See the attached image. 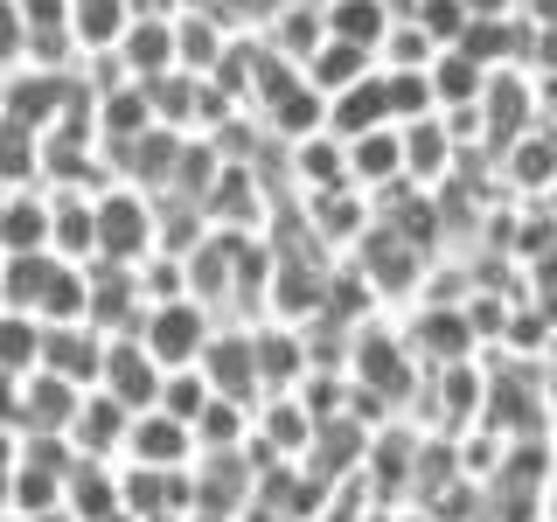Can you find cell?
<instances>
[{
  "label": "cell",
  "instance_id": "45",
  "mask_svg": "<svg viewBox=\"0 0 557 522\" xmlns=\"http://www.w3.org/2000/svg\"><path fill=\"white\" fill-rule=\"evenodd\" d=\"M460 8H467V28H474V22H516L522 0H460Z\"/></svg>",
  "mask_w": 557,
  "mask_h": 522
},
{
  "label": "cell",
  "instance_id": "37",
  "mask_svg": "<svg viewBox=\"0 0 557 522\" xmlns=\"http://www.w3.org/2000/svg\"><path fill=\"white\" fill-rule=\"evenodd\" d=\"M0 182L8 188H42V133L0 112Z\"/></svg>",
  "mask_w": 557,
  "mask_h": 522
},
{
  "label": "cell",
  "instance_id": "42",
  "mask_svg": "<svg viewBox=\"0 0 557 522\" xmlns=\"http://www.w3.org/2000/svg\"><path fill=\"white\" fill-rule=\"evenodd\" d=\"M383 84H391V119H397V126H411V119L440 112V98H432V77H425V70H383Z\"/></svg>",
  "mask_w": 557,
  "mask_h": 522
},
{
  "label": "cell",
  "instance_id": "50",
  "mask_svg": "<svg viewBox=\"0 0 557 522\" xmlns=\"http://www.w3.org/2000/svg\"><path fill=\"white\" fill-rule=\"evenodd\" d=\"M544 209H550V223H557V188H550V196H544Z\"/></svg>",
  "mask_w": 557,
  "mask_h": 522
},
{
  "label": "cell",
  "instance_id": "30",
  "mask_svg": "<svg viewBox=\"0 0 557 522\" xmlns=\"http://www.w3.org/2000/svg\"><path fill=\"white\" fill-rule=\"evenodd\" d=\"M49 202H57V237H49V251L70 258V265H91L98 258V196L49 188Z\"/></svg>",
  "mask_w": 557,
  "mask_h": 522
},
{
  "label": "cell",
  "instance_id": "6",
  "mask_svg": "<svg viewBox=\"0 0 557 522\" xmlns=\"http://www.w3.org/2000/svg\"><path fill=\"white\" fill-rule=\"evenodd\" d=\"M313 439H321V418L300 405V390H278V397L258 405V432H251L244 452H251V467L265 474V467H278V460H307Z\"/></svg>",
  "mask_w": 557,
  "mask_h": 522
},
{
  "label": "cell",
  "instance_id": "28",
  "mask_svg": "<svg viewBox=\"0 0 557 522\" xmlns=\"http://www.w3.org/2000/svg\"><path fill=\"white\" fill-rule=\"evenodd\" d=\"M432 98H440V112H474V104L487 98V77H495V70H487L474 49H440V57H432Z\"/></svg>",
  "mask_w": 557,
  "mask_h": 522
},
{
  "label": "cell",
  "instance_id": "33",
  "mask_svg": "<svg viewBox=\"0 0 557 522\" xmlns=\"http://www.w3.org/2000/svg\"><path fill=\"white\" fill-rule=\"evenodd\" d=\"M63 509L77 522L112 515L119 509V460H84L77 452V467H70V481H63Z\"/></svg>",
  "mask_w": 557,
  "mask_h": 522
},
{
  "label": "cell",
  "instance_id": "18",
  "mask_svg": "<svg viewBox=\"0 0 557 522\" xmlns=\"http://www.w3.org/2000/svg\"><path fill=\"white\" fill-rule=\"evenodd\" d=\"M251 501H258L251 452H202V460H196V509H209V515H244Z\"/></svg>",
  "mask_w": 557,
  "mask_h": 522
},
{
  "label": "cell",
  "instance_id": "14",
  "mask_svg": "<svg viewBox=\"0 0 557 522\" xmlns=\"http://www.w3.org/2000/svg\"><path fill=\"white\" fill-rule=\"evenodd\" d=\"M91 272V313L84 321L98 327V335H139V321H147V293H139V265H84Z\"/></svg>",
  "mask_w": 557,
  "mask_h": 522
},
{
  "label": "cell",
  "instance_id": "20",
  "mask_svg": "<svg viewBox=\"0 0 557 522\" xmlns=\"http://www.w3.org/2000/svg\"><path fill=\"white\" fill-rule=\"evenodd\" d=\"M133 418L119 397H104V390H84V405H77V425H70V446L84 452V460H126V432H133Z\"/></svg>",
  "mask_w": 557,
  "mask_h": 522
},
{
  "label": "cell",
  "instance_id": "35",
  "mask_svg": "<svg viewBox=\"0 0 557 522\" xmlns=\"http://www.w3.org/2000/svg\"><path fill=\"white\" fill-rule=\"evenodd\" d=\"M258 432V405H237V397H209V411L196 418V446L202 452H244Z\"/></svg>",
  "mask_w": 557,
  "mask_h": 522
},
{
  "label": "cell",
  "instance_id": "43",
  "mask_svg": "<svg viewBox=\"0 0 557 522\" xmlns=\"http://www.w3.org/2000/svg\"><path fill=\"white\" fill-rule=\"evenodd\" d=\"M28 63V22H22V0H0V77Z\"/></svg>",
  "mask_w": 557,
  "mask_h": 522
},
{
  "label": "cell",
  "instance_id": "5",
  "mask_svg": "<svg viewBox=\"0 0 557 522\" xmlns=\"http://www.w3.org/2000/svg\"><path fill=\"white\" fill-rule=\"evenodd\" d=\"M272 209H278V188L258 167H244V161H223V174L209 182V196H202L209 231H265Z\"/></svg>",
  "mask_w": 557,
  "mask_h": 522
},
{
  "label": "cell",
  "instance_id": "44",
  "mask_svg": "<svg viewBox=\"0 0 557 522\" xmlns=\"http://www.w3.org/2000/svg\"><path fill=\"white\" fill-rule=\"evenodd\" d=\"M22 383H28V376L0 370V425H8V432H22Z\"/></svg>",
  "mask_w": 557,
  "mask_h": 522
},
{
  "label": "cell",
  "instance_id": "49",
  "mask_svg": "<svg viewBox=\"0 0 557 522\" xmlns=\"http://www.w3.org/2000/svg\"><path fill=\"white\" fill-rule=\"evenodd\" d=\"M98 522H139V515H126V509H112V515H98Z\"/></svg>",
  "mask_w": 557,
  "mask_h": 522
},
{
  "label": "cell",
  "instance_id": "46",
  "mask_svg": "<svg viewBox=\"0 0 557 522\" xmlns=\"http://www.w3.org/2000/svg\"><path fill=\"white\" fill-rule=\"evenodd\" d=\"M391 522H440V515H432V509H418V501H397V515Z\"/></svg>",
  "mask_w": 557,
  "mask_h": 522
},
{
  "label": "cell",
  "instance_id": "15",
  "mask_svg": "<svg viewBox=\"0 0 557 522\" xmlns=\"http://www.w3.org/2000/svg\"><path fill=\"white\" fill-rule=\"evenodd\" d=\"M202 446H196V425H182V418L168 411H139L133 432H126V467H161V474H182V467H196Z\"/></svg>",
  "mask_w": 557,
  "mask_h": 522
},
{
  "label": "cell",
  "instance_id": "8",
  "mask_svg": "<svg viewBox=\"0 0 557 522\" xmlns=\"http://www.w3.org/2000/svg\"><path fill=\"white\" fill-rule=\"evenodd\" d=\"M70 98H77V70H35V63H22V70L0 77V112L22 119V126H35V133L57 126V119L70 112Z\"/></svg>",
  "mask_w": 557,
  "mask_h": 522
},
{
  "label": "cell",
  "instance_id": "3",
  "mask_svg": "<svg viewBox=\"0 0 557 522\" xmlns=\"http://www.w3.org/2000/svg\"><path fill=\"white\" fill-rule=\"evenodd\" d=\"M153 251H161V196H147L133 182H112L98 196V258L104 265H147Z\"/></svg>",
  "mask_w": 557,
  "mask_h": 522
},
{
  "label": "cell",
  "instance_id": "51",
  "mask_svg": "<svg viewBox=\"0 0 557 522\" xmlns=\"http://www.w3.org/2000/svg\"><path fill=\"white\" fill-rule=\"evenodd\" d=\"M0 522H22V515H14V509H8V501H0Z\"/></svg>",
  "mask_w": 557,
  "mask_h": 522
},
{
  "label": "cell",
  "instance_id": "4",
  "mask_svg": "<svg viewBox=\"0 0 557 522\" xmlns=\"http://www.w3.org/2000/svg\"><path fill=\"white\" fill-rule=\"evenodd\" d=\"M216 327H223V313L202 300H153L147 321H139V341H147V356L161 370H196L202 348L216 341Z\"/></svg>",
  "mask_w": 557,
  "mask_h": 522
},
{
  "label": "cell",
  "instance_id": "12",
  "mask_svg": "<svg viewBox=\"0 0 557 522\" xmlns=\"http://www.w3.org/2000/svg\"><path fill=\"white\" fill-rule=\"evenodd\" d=\"M397 327H405V341L418 348V362H425V370L481 356V341H474V327H467V313H460V307H432V300H418V307L397 313Z\"/></svg>",
  "mask_w": 557,
  "mask_h": 522
},
{
  "label": "cell",
  "instance_id": "32",
  "mask_svg": "<svg viewBox=\"0 0 557 522\" xmlns=\"http://www.w3.org/2000/svg\"><path fill=\"white\" fill-rule=\"evenodd\" d=\"M258 42H265L272 57H286L293 70H307V57L327 42V14H321V0H293V8L278 14V22L258 35Z\"/></svg>",
  "mask_w": 557,
  "mask_h": 522
},
{
  "label": "cell",
  "instance_id": "31",
  "mask_svg": "<svg viewBox=\"0 0 557 522\" xmlns=\"http://www.w3.org/2000/svg\"><path fill=\"white\" fill-rule=\"evenodd\" d=\"M362 460H370V425H356V418H327L321 425V439H313V452H307V467L321 481H342V474H362Z\"/></svg>",
  "mask_w": 557,
  "mask_h": 522
},
{
  "label": "cell",
  "instance_id": "24",
  "mask_svg": "<svg viewBox=\"0 0 557 522\" xmlns=\"http://www.w3.org/2000/svg\"><path fill=\"white\" fill-rule=\"evenodd\" d=\"M153 133V98H147V84H112V91L98 98V139H104V161H119V153L133 147V139H147Z\"/></svg>",
  "mask_w": 557,
  "mask_h": 522
},
{
  "label": "cell",
  "instance_id": "36",
  "mask_svg": "<svg viewBox=\"0 0 557 522\" xmlns=\"http://www.w3.org/2000/svg\"><path fill=\"white\" fill-rule=\"evenodd\" d=\"M370 70H376V57H370V49H356V42H335V35H327V42L307 57V84H313V91H327V98H335V91H348V84H362Z\"/></svg>",
  "mask_w": 557,
  "mask_h": 522
},
{
  "label": "cell",
  "instance_id": "27",
  "mask_svg": "<svg viewBox=\"0 0 557 522\" xmlns=\"http://www.w3.org/2000/svg\"><path fill=\"white\" fill-rule=\"evenodd\" d=\"M133 14H139L133 0H70V42H77V57H119Z\"/></svg>",
  "mask_w": 557,
  "mask_h": 522
},
{
  "label": "cell",
  "instance_id": "9",
  "mask_svg": "<svg viewBox=\"0 0 557 522\" xmlns=\"http://www.w3.org/2000/svg\"><path fill=\"white\" fill-rule=\"evenodd\" d=\"M196 370L209 376L216 397H237V405H265V376H258V348H251V321H223L216 341L202 348Z\"/></svg>",
  "mask_w": 557,
  "mask_h": 522
},
{
  "label": "cell",
  "instance_id": "22",
  "mask_svg": "<svg viewBox=\"0 0 557 522\" xmlns=\"http://www.w3.org/2000/svg\"><path fill=\"white\" fill-rule=\"evenodd\" d=\"M49 237H57V202H49V188H14V196L0 202V251L28 258V251H49Z\"/></svg>",
  "mask_w": 557,
  "mask_h": 522
},
{
  "label": "cell",
  "instance_id": "13",
  "mask_svg": "<svg viewBox=\"0 0 557 522\" xmlns=\"http://www.w3.org/2000/svg\"><path fill=\"white\" fill-rule=\"evenodd\" d=\"M397 139H405V182L411 188H446L453 174H460V139H453L446 112H425L411 119V126H397Z\"/></svg>",
  "mask_w": 557,
  "mask_h": 522
},
{
  "label": "cell",
  "instance_id": "53",
  "mask_svg": "<svg viewBox=\"0 0 557 522\" xmlns=\"http://www.w3.org/2000/svg\"><path fill=\"white\" fill-rule=\"evenodd\" d=\"M0 272H8V251H0Z\"/></svg>",
  "mask_w": 557,
  "mask_h": 522
},
{
  "label": "cell",
  "instance_id": "38",
  "mask_svg": "<svg viewBox=\"0 0 557 522\" xmlns=\"http://www.w3.org/2000/svg\"><path fill=\"white\" fill-rule=\"evenodd\" d=\"M0 370H14V376L42 370V321L22 307H0Z\"/></svg>",
  "mask_w": 557,
  "mask_h": 522
},
{
  "label": "cell",
  "instance_id": "19",
  "mask_svg": "<svg viewBox=\"0 0 557 522\" xmlns=\"http://www.w3.org/2000/svg\"><path fill=\"white\" fill-rule=\"evenodd\" d=\"M251 348H258V376H265V397L300 390L313 356H307V327L293 321H251Z\"/></svg>",
  "mask_w": 557,
  "mask_h": 522
},
{
  "label": "cell",
  "instance_id": "25",
  "mask_svg": "<svg viewBox=\"0 0 557 522\" xmlns=\"http://www.w3.org/2000/svg\"><path fill=\"white\" fill-rule=\"evenodd\" d=\"M77 405H84V383L35 370V376L22 383V432H57V439H70V425H77Z\"/></svg>",
  "mask_w": 557,
  "mask_h": 522
},
{
  "label": "cell",
  "instance_id": "21",
  "mask_svg": "<svg viewBox=\"0 0 557 522\" xmlns=\"http://www.w3.org/2000/svg\"><path fill=\"white\" fill-rule=\"evenodd\" d=\"M342 153H348V188H362V196H383V188L405 182V139H397V126L342 139Z\"/></svg>",
  "mask_w": 557,
  "mask_h": 522
},
{
  "label": "cell",
  "instance_id": "47",
  "mask_svg": "<svg viewBox=\"0 0 557 522\" xmlns=\"http://www.w3.org/2000/svg\"><path fill=\"white\" fill-rule=\"evenodd\" d=\"M182 522H244V515H209V509H196V515H182Z\"/></svg>",
  "mask_w": 557,
  "mask_h": 522
},
{
  "label": "cell",
  "instance_id": "39",
  "mask_svg": "<svg viewBox=\"0 0 557 522\" xmlns=\"http://www.w3.org/2000/svg\"><path fill=\"white\" fill-rule=\"evenodd\" d=\"M8 509L35 522V515H49V509H63V474H49V467H14V481H8Z\"/></svg>",
  "mask_w": 557,
  "mask_h": 522
},
{
  "label": "cell",
  "instance_id": "26",
  "mask_svg": "<svg viewBox=\"0 0 557 522\" xmlns=\"http://www.w3.org/2000/svg\"><path fill=\"white\" fill-rule=\"evenodd\" d=\"M342 182H348V153L335 133H313L286 147V196H321V188H342Z\"/></svg>",
  "mask_w": 557,
  "mask_h": 522
},
{
  "label": "cell",
  "instance_id": "23",
  "mask_svg": "<svg viewBox=\"0 0 557 522\" xmlns=\"http://www.w3.org/2000/svg\"><path fill=\"white\" fill-rule=\"evenodd\" d=\"M119 63H126L133 84H153L168 70H182V49H174V14H133L126 42H119Z\"/></svg>",
  "mask_w": 557,
  "mask_h": 522
},
{
  "label": "cell",
  "instance_id": "10",
  "mask_svg": "<svg viewBox=\"0 0 557 522\" xmlns=\"http://www.w3.org/2000/svg\"><path fill=\"white\" fill-rule=\"evenodd\" d=\"M432 432L418 425V418H391V425L370 432V460H362V474L376 481V495L391 501H411V474H418V452H425Z\"/></svg>",
  "mask_w": 557,
  "mask_h": 522
},
{
  "label": "cell",
  "instance_id": "16",
  "mask_svg": "<svg viewBox=\"0 0 557 522\" xmlns=\"http://www.w3.org/2000/svg\"><path fill=\"white\" fill-rule=\"evenodd\" d=\"M495 174H502V196L509 202H544L557 188V133H544V126L522 133L516 147H502Z\"/></svg>",
  "mask_w": 557,
  "mask_h": 522
},
{
  "label": "cell",
  "instance_id": "29",
  "mask_svg": "<svg viewBox=\"0 0 557 522\" xmlns=\"http://www.w3.org/2000/svg\"><path fill=\"white\" fill-rule=\"evenodd\" d=\"M376 126H397V119H391V84H383V70H370L362 84H348V91L327 98V133H335V139H356V133H376Z\"/></svg>",
  "mask_w": 557,
  "mask_h": 522
},
{
  "label": "cell",
  "instance_id": "48",
  "mask_svg": "<svg viewBox=\"0 0 557 522\" xmlns=\"http://www.w3.org/2000/svg\"><path fill=\"white\" fill-rule=\"evenodd\" d=\"M35 522H77V515H70V509H49V515H35Z\"/></svg>",
  "mask_w": 557,
  "mask_h": 522
},
{
  "label": "cell",
  "instance_id": "40",
  "mask_svg": "<svg viewBox=\"0 0 557 522\" xmlns=\"http://www.w3.org/2000/svg\"><path fill=\"white\" fill-rule=\"evenodd\" d=\"M432 57H440L432 28L425 22H397L383 35V49H376V70H432Z\"/></svg>",
  "mask_w": 557,
  "mask_h": 522
},
{
  "label": "cell",
  "instance_id": "2",
  "mask_svg": "<svg viewBox=\"0 0 557 522\" xmlns=\"http://www.w3.org/2000/svg\"><path fill=\"white\" fill-rule=\"evenodd\" d=\"M418 425L432 432V439H460V432H474L487 418V356H467V362H440V370H425V390L411 397Z\"/></svg>",
  "mask_w": 557,
  "mask_h": 522
},
{
  "label": "cell",
  "instance_id": "17",
  "mask_svg": "<svg viewBox=\"0 0 557 522\" xmlns=\"http://www.w3.org/2000/svg\"><path fill=\"white\" fill-rule=\"evenodd\" d=\"M104 341H112V335H98L91 321H42V370L84 383V390H98Z\"/></svg>",
  "mask_w": 557,
  "mask_h": 522
},
{
  "label": "cell",
  "instance_id": "34",
  "mask_svg": "<svg viewBox=\"0 0 557 522\" xmlns=\"http://www.w3.org/2000/svg\"><path fill=\"white\" fill-rule=\"evenodd\" d=\"M321 14H327V35L335 42H356V49H383V35L397 28V14H391V0H321Z\"/></svg>",
  "mask_w": 557,
  "mask_h": 522
},
{
  "label": "cell",
  "instance_id": "1",
  "mask_svg": "<svg viewBox=\"0 0 557 522\" xmlns=\"http://www.w3.org/2000/svg\"><path fill=\"white\" fill-rule=\"evenodd\" d=\"M348 383H362L383 405L411 411V397L425 390V362H418V348L405 341L397 313H376V321H362L356 335H348Z\"/></svg>",
  "mask_w": 557,
  "mask_h": 522
},
{
  "label": "cell",
  "instance_id": "7",
  "mask_svg": "<svg viewBox=\"0 0 557 522\" xmlns=\"http://www.w3.org/2000/svg\"><path fill=\"white\" fill-rule=\"evenodd\" d=\"M300 209H307V231H313V244H321L327 258H348L362 237L376 231V196H362V188H321V196H300Z\"/></svg>",
  "mask_w": 557,
  "mask_h": 522
},
{
  "label": "cell",
  "instance_id": "41",
  "mask_svg": "<svg viewBox=\"0 0 557 522\" xmlns=\"http://www.w3.org/2000/svg\"><path fill=\"white\" fill-rule=\"evenodd\" d=\"M209 376L202 370H168V383H161V405L153 411H168V418H182V425H196V418L209 411Z\"/></svg>",
  "mask_w": 557,
  "mask_h": 522
},
{
  "label": "cell",
  "instance_id": "52",
  "mask_svg": "<svg viewBox=\"0 0 557 522\" xmlns=\"http://www.w3.org/2000/svg\"><path fill=\"white\" fill-rule=\"evenodd\" d=\"M8 196H14V188H8V182H0V202H8Z\"/></svg>",
  "mask_w": 557,
  "mask_h": 522
},
{
  "label": "cell",
  "instance_id": "11",
  "mask_svg": "<svg viewBox=\"0 0 557 522\" xmlns=\"http://www.w3.org/2000/svg\"><path fill=\"white\" fill-rule=\"evenodd\" d=\"M161 383H168V370L147 356L139 335H112V341H104V370H98L104 397H119L126 411H153V405H161Z\"/></svg>",
  "mask_w": 557,
  "mask_h": 522
}]
</instances>
